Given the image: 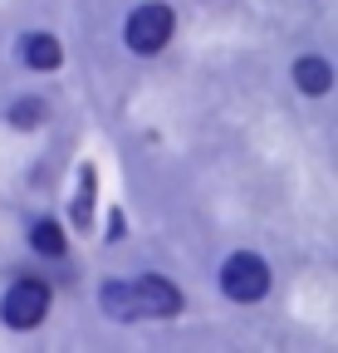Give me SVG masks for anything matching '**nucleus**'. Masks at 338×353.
I'll return each instance as SVG.
<instances>
[{
    "instance_id": "nucleus-2",
    "label": "nucleus",
    "mask_w": 338,
    "mask_h": 353,
    "mask_svg": "<svg viewBox=\"0 0 338 353\" xmlns=\"http://www.w3.org/2000/svg\"><path fill=\"white\" fill-rule=\"evenodd\" d=\"M177 30V15L172 6H162V0H147V6H138L128 15V25H123V39H128V50L133 54H157L167 39H172Z\"/></svg>"
},
{
    "instance_id": "nucleus-3",
    "label": "nucleus",
    "mask_w": 338,
    "mask_h": 353,
    "mask_svg": "<svg viewBox=\"0 0 338 353\" xmlns=\"http://www.w3.org/2000/svg\"><path fill=\"white\" fill-rule=\"evenodd\" d=\"M50 314V285L45 280H15L0 299V319L10 329H34L39 319Z\"/></svg>"
},
{
    "instance_id": "nucleus-8",
    "label": "nucleus",
    "mask_w": 338,
    "mask_h": 353,
    "mask_svg": "<svg viewBox=\"0 0 338 353\" xmlns=\"http://www.w3.org/2000/svg\"><path fill=\"white\" fill-rule=\"evenodd\" d=\"M30 245L39 255H64V231H59V221H34L30 226Z\"/></svg>"
},
{
    "instance_id": "nucleus-9",
    "label": "nucleus",
    "mask_w": 338,
    "mask_h": 353,
    "mask_svg": "<svg viewBox=\"0 0 338 353\" xmlns=\"http://www.w3.org/2000/svg\"><path fill=\"white\" fill-rule=\"evenodd\" d=\"M89 201H94V167L78 172V201H74V221L78 226H89Z\"/></svg>"
},
{
    "instance_id": "nucleus-6",
    "label": "nucleus",
    "mask_w": 338,
    "mask_h": 353,
    "mask_svg": "<svg viewBox=\"0 0 338 353\" xmlns=\"http://www.w3.org/2000/svg\"><path fill=\"white\" fill-rule=\"evenodd\" d=\"M20 59H25L30 69H39V74H45V69H59V64H64V44H59L54 34H45V30H34V34L20 39Z\"/></svg>"
},
{
    "instance_id": "nucleus-11",
    "label": "nucleus",
    "mask_w": 338,
    "mask_h": 353,
    "mask_svg": "<svg viewBox=\"0 0 338 353\" xmlns=\"http://www.w3.org/2000/svg\"><path fill=\"white\" fill-rule=\"evenodd\" d=\"M108 241H123V211L108 216Z\"/></svg>"
},
{
    "instance_id": "nucleus-1",
    "label": "nucleus",
    "mask_w": 338,
    "mask_h": 353,
    "mask_svg": "<svg viewBox=\"0 0 338 353\" xmlns=\"http://www.w3.org/2000/svg\"><path fill=\"white\" fill-rule=\"evenodd\" d=\"M221 294L235 299V304H255L270 294V265L255 255V250H235L226 265H221Z\"/></svg>"
},
{
    "instance_id": "nucleus-5",
    "label": "nucleus",
    "mask_w": 338,
    "mask_h": 353,
    "mask_svg": "<svg viewBox=\"0 0 338 353\" xmlns=\"http://www.w3.org/2000/svg\"><path fill=\"white\" fill-rule=\"evenodd\" d=\"M289 79H294V88H299V94L324 99L328 88H333V64H328V59H319V54H304V59H294Z\"/></svg>"
},
{
    "instance_id": "nucleus-4",
    "label": "nucleus",
    "mask_w": 338,
    "mask_h": 353,
    "mask_svg": "<svg viewBox=\"0 0 338 353\" xmlns=\"http://www.w3.org/2000/svg\"><path fill=\"white\" fill-rule=\"evenodd\" d=\"M133 290H138L142 319H172V314H182V290H177L172 280H162V275H138Z\"/></svg>"
},
{
    "instance_id": "nucleus-10",
    "label": "nucleus",
    "mask_w": 338,
    "mask_h": 353,
    "mask_svg": "<svg viewBox=\"0 0 338 353\" xmlns=\"http://www.w3.org/2000/svg\"><path fill=\"white\" fill-rule=\"evenodd\" d=\"M39 118H45V103H39V99H20L10 108V123L15 128H39Z\"/></svg>"
},
{
    "instance_id": "nucleus-7",
    "label": "nucleus",
    "mask_w": 338,
    "mask_h": 353,
    "mask_svg": "<svg viewBox=\"0 0 338 353\" xmlns=\"http://www.w3.org/2000/svg\"><path fill=\"white\" fill-rule=\"evenodd\" d=\"M98 299H103V309L113 319H142V309H138V290H133V280H108L103 290H98Z\"/></svg>"
}]
</instances>
